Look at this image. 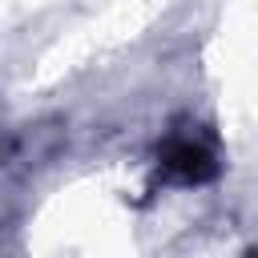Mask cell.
I'll list each match as a JSON object with an SVG mask.
<instances>
[{
  "label": "cell",
  "instance_id": "obj_1",
  "mask_svg": "<svg viewBox=\"0 0 258 258\" xmlns=\"http://www.w3.org/2000/svg\"><path fill=\"white\" fill-rule=\"evenodd\" d=\"M161 165H165L173 177H181V181H206V177L218 173L210 149H202V145H194V141H169L165 153H161Z\"/></svg>",
  "mask_w": 258,
  "mask_h": 258
}]
</instances>
